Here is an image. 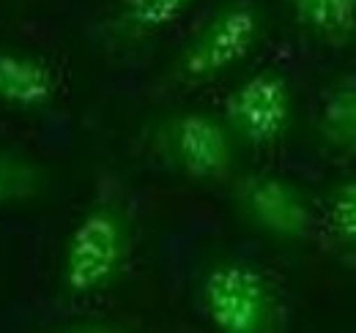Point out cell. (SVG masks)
I'll list each match as a JSON object with an SVG mask.
<instances>
[{
    "label": "cell",
    "instance_id": "4",
    "mask_svg": "<svg viewBox=\"0 0 356 333\" xmlns=\"http://www.w3.org/2000/svg\"><path fill=\"white\" fill-rule=\"evenodd\" d=\"M200 306L217 333H274L280 314L271 282L241 259H222L206 271Z\"/></svg>",
    "mask_w": 356,
    "mask_h": 333
},
{
    "label": "cell",
    "instance_id": "8",
    "mask_svg": "<svg viewBox=\"0 0 356 333\" xmlns=\"http://www.w3.org/2000/svg\"><path fill=\"white\" fill-rule=\"evenodd\" d=\"M296 25L329 46L356 42V0H285Z\"/></svg>",
    "mask_w": 356,
    "mask_h": 333
},
{
    "label": "cell",
    "instance_id": "7",
    "mask_svg": "<svg viewBox=\"0 0 356 333\" xmlns=\"http://www.w3.org/2000/svg\"><path fill=\"white\" fill-rule=\"evenodd\" d=\"M58 96V74L44 58L0 46V104L42 110Z\"/></svg>",
    "mask_w": 356,
    "mask_h": 333
},
{
    "label": "cell",
    "instance_id": "2",
    "mask_svg": "<svg viewBox=\"0 0 356 333\" xmlns=\"http://www.w3.org/2000/svg\"><path fill=\"white\" fill-rule=\"evenodd\" d=\"M266 31V14L258 0H227L200 31L184 44L173 63V80L206 85L244 63Z\"/></svg>",
    "mask_w": 356,
    "mask_h": 333
},
{
    "label": "cell",
    "instance_id": "11",
    "mask_svg": "<svg viewBox=\"0 0 356 333\" xmlns=\"http://www.w3.org/2000/svg\"><path fill=\"white\" fill-rule=\"evenodd\" d=\"M44 189V172L22 153L0 148V208L19 205L39 197Z\"/></svg>",
    "mask_w": 356,
    "mask_h": 333
},
{
    "label": "cell",
    "instance_id": "3",
    "mask_svg": "<svg viewBox=\"0 0 356 333\" xmlns=\"http://www.w3.org/2000/svg\"><path fill=\"white\" fill-rule=\"evenodd\" d=\"M159 156L195 183L233 180L238 142L220 115L206 110H181L156 126Z\"/></svg>",
    "mask_w": 356,
    "mask_h": 333
},
{
    "label": "cell",
    "instance_id": "1",
    "mask_svg": "<svg viewBox=\"0 0 356 333\" xmlns=\"http://www.w3.org/2000/svg\"><path fill=\"white\" fill-rule=\"evenodd\" d=\"M134 249L132 216L118 203H96L74 224L60 259V287L69 298L107 290Z\"/></svg>",
    "mask_w": 356,
    "mask_h": 333
},
{
    "label": "cell",
    "instance_id": "5",
    "mask_svg": "<svg viewBox=\"0 0 356 333\" xmlns=\"http://www.w3.org/2000/svg\"><path fill=\"white\" fill-rule=\"evenodd\" d=\"M222 121L238 145L255 151L277 148L293 123V87L288 77L274 66L250 74L225 99Z\"/></svg>",
    "mask_w": 356,
    "mask_h": 333
},
{
    "label": "cell",
    "instance_id": "9",
    "mask_svg": "<svg viewBox=\"0 0 356 333\" xmlns=\"http://www.w3.org/2000/svg\"><path fill=\"white\" fill-rule=\"evenodd\" d=\"M315 128L329 151L356 156V80L334 85L323 96Z\"/></svg>",
    "mask_w": 356,
    "mask_h": 333
},
{
    "label": "cell",
    "instance_id": "12",
    "mask_svg": "<svg viewBox=\"0 0 356 333\" xmlns=\"http://www.w3.org/2000/svg\"><path fill=\"white\" fill-rule=\"evenodd\" d=\"M323 213L332 238L340 246L356 251V178H346L329 189Z\"/></svg>",
    "mask_w": 356,
    "mask_h": 333
},
{
    "label": "cell",
    "instance_id": "10",
    "mask_svg": "<svg viewBox=\"0 0 356 333\" xmlns=\"http://www.w3.org/2000/svg\"><path fill=\"white\" fill-rule=\"evenodd\" d=\"M195 0H121L115 11V33L121 39H148L173 25Z\"/></svg>",
    "mask_w": 356,
    "mask_h": 333
},
{
    "label": "cell",
    "instance_id": "13",
    "mask_svg": "<svg viewBox=\"0 0 356 333\" xmlns=\"http://www.w3.org/2000/svg\"><path fill=\"white\" fill-rule=\"evenodd\" d=\"M55 333H127V328H121L115 323H77V325H66Z\"/></svg>",
    "mask_w": 356,
    "mask_h": 333
},
{
    "label": "cell",
    "instance_id": "6",
    "mask_svg": "<svg viewBox=\"0 0 356 333\" xmlns=\"http://www.w3.org/2000/svg\"><path fill=\"white\" fill-rule=\"evenodd\" d=\"M236 208L241 219L274 241H305L315 227L310 194L277 172H252L236 180Z\"/></svg>",
    "mask_w": 356,
    "mask_h": 333
}]
</instances>
